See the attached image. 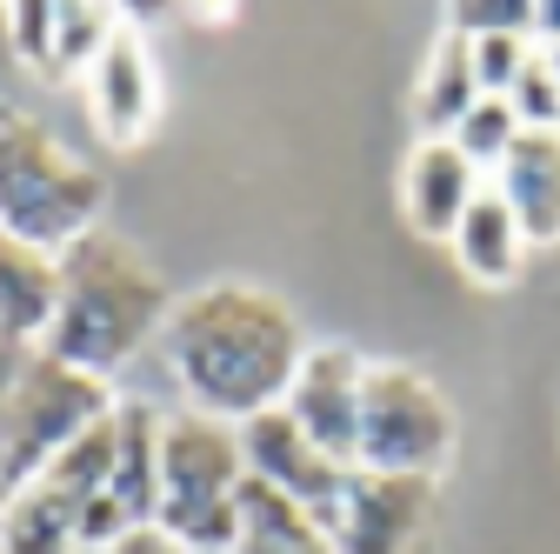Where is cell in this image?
Here are the masks:
<instances>
[{
  "label": "cell",
  "instance_id": "cell-6",
  "mask_svg": "<svg viewBox=\"0 0 560 554\" xmlns=\"http://www.w3.org/2000/svg\"><path fill=\"white\" fill-rule=\"evenodd\" d=\"M447 454H454V414L434 394V381L420 374V368H400V361H368L361 454H354V468L434 481Z\"/></svg>",
  "mask_w": 560,
  "mask_h": 554
},
{
  "label": "cell",
  "instance_id": "cell-17",
  "mask_svg": "<svg viewBox=\"0 0 560 554\" xmlns=\"http://www.w3.org/2000/svg\"><path fill=\"white\" fill-rule=\"evenodd\" d=\"M521 247H527V234H521V221L508 215V200H501L494 187H480V200L467 207V221L454 228V261L474 274V281L501 288L508 274L521 267Z\"/></svg>",
  "mask_w": 560,
  "mask_h": 554
},
{
  "label": "cell",
  "instance_id": "cell-18",
  "mask_svg": "<svg viewBox=\"0 0 560 554\" xmlns=\"http://www.w3.org/2000/svg\"><path fill=\"white\" fill-rule=\"evenodd\" d=\"M480 101V81H474V41L467 34H441L428 67H420V127L428 134H454L467 120V107Z\"/></svg>",
  "mask_w": 560,
  "mask_h": 554
},
{
  "label": "cell",
  "instance_id": "cell-12",
  "mask_svg": "<svg viewBox=\"0 0 560 554\" xmlns=\"http://www.w3.org/2000/svg\"><path fill=\"white\" fill-rule=\"evenodd\" d=\"M480 168L447 141V134H428L413 154H407V181H400V194H407V221L428 234V241H454V228L467 221V207L480 200Z\"/></svg>",
  "mask_w": 560,
  "mask_h": 554
},
{
  "label": "cell",
  "instance_id": "cell-23",
  "mask_svg": "<svg viewBox=\"0 0 560 554\" xmlns=\"http://www.w3.org/2000/svg\"><path fill=\"white\" fill-rule=\"evenodd\" d=\"M534 8L540 0H460L447 27L467 41H480V34H527L534 41Z\"/></svg>",
  "mask_w": 560,
  "mask_h": 554
},
{
  "label": "cell",
  "instance_id": "cell-20",
  "mask_svg": "<svg viewBox=\"0 0 560 554\" xmlns=\"http://www.w3.org/2000/svg\"><path fill=\"white\" fill-rule=\"evenodd\" d=\"M521 134H527V127H521V114H514L508 101L480 94V101L467 107V120H460V127L447 134V141H454V148H460V154H467V161H474L480 174H494V168H501V161L514 154V141H521Z\"/></svg>",
  "mask_w": 560,
  "mask_h": 554
},
{
  "label": "cell",
  "instance_id": "cell-13",
  "mask_svg": "<svg viewBox=\"0 0 560 554\" xmlns=\"http://www.w3.org/2000/svg\"><path fill=\"white\" fill-rule=\"evenodd\" d=\"M88 501L60 474H34L27 488L0 495V554H81Z\"/></svg>",
  "mask_w": 560,
  "mask_h": 554
},
{
  "label": "cell",
  "instance_id": "cell-25",
  "mask_svg": "<svg viewBox=\"0 0 560 554\" xmlns=\"http://www.w3.org/2000/svg\"><path fill=\"white\" fill-rule=\"evenodd\" d=\"M81 554H187L174 534H161V528H133V534H120V541H101V547H81Z\"/></svg>",
  "mask_w": 560,
  "mask_h": 554
},
{
  "label": "cell",
  "instance_id": "cell-26",
  "mask_svg": "<svg viewBox=\"0 0 560 554\" xmlns=\"http://www.w3.org/2000/svg\"><path fill=\"white\" fill-rule=\"evenodd\" d=\"M534 41L560 47V0H540V8H534Z\"/></svg>",
  "mask_w": 560,
  "mask_h": 554
},
{
  "label": "cell",
  "instance_id": "cell-3",
  "mask_svg": "<svg viewBox=\"0 0 560 554\" xmlns=\"http://www.w3.org/2000/svg\"><path fill=\"white\" fill-rule=\"evenodd\" d=\"M101 207L107 181L81 154H67L47 120L0 101V234L67 254L81 234L101 228Z\"/></svg>",
  "mask_w": 560,
  "mask_h": 554
},
{
  "label": "cell",
  "instance_id": "cell-9",
  "mask_svg": "<svg viewBox=\"0 0 560 554\" xmlns=\"http://www.w3.org/2000/svg\"><path fill=\"white\" fill-rule=\"evenodd\" d=\"M361 388H368V361L354 348H307V361H301V374H294L280 407L294 414V428L320 454L354 468V454H361Z\"/></svg>",
  "mask_w": 560,
  "mask_h": 554
},
{
  "label": "cell",
  "instance_id": "cell-14",
  "mask_svg": "<svg viewBox=\"0 0 560 554\" xmlns=\"http://www.w3.org/2000/svg\"><path fill=\"white\" fill-rule=\"evenodd\" d=\"M494 187L508 215L521 221L527 241H560V127L553 134H521L514 154L494 168Z\"/></svg>",
  "mask_w": 560,
  "mask_h": 554
},
{
  "label": "cell",
  "instance_id": "cell-21",
  "mask_svg": "<svg viewBox=\"0 0 560 554\" xmlns=\"http://www.w3.org/2000/svg\"><path fill=\"white\" fill-rule=\"evenodd\" d=\"M527 60H534V41L527 34H480L474 41V81H480V94L508 101L514 81L527 74Z\"/></svg>",
  "mask_w": 560,
  "mask_h": 554
},
{
  "label": "cell",
  "instance_id": "cell-19",
  "mask_svg": "<svg viewBox=\"0 0 560 554\" xmlns=\"http://www.w3.org/2000/svg\"><path fill=\"white\" fill-rule=\"evenodd\" d=\"M114 34H120L114 8H94V0H54V74H88V67L107 54Z\"/></svg>",
  "mask_w": 560,
  "mask_h": 554
},
{
  "label": "cell",
  "instance_id": "cell-27",
  "mask_svg": "<svg viewBox=\"0 0 560 554\" xmlns=\"http://www.w3.org/2000/svg\"><path fill=\"white\" fill-rule=\"evenodd\" d=\"M547 60H553V88H560V47H547Z\"/></svg>",
  "mask_w": 560,
  "mask_h": 554
},
{
  "label": "cell",
  "instance_id": "cell-16",
  "mask_svg": "<svg viewBox=\"0 0 560 554\" xmlns=\"http://www.w3.org/2000/svg\"><path fill=\"white\" fill-rule=\"evenodd\" d=\"M234 554H340L327 521H314L307 508H294L288 495H273L260 488V481L247 474V488H241V541Z\"/></svg>",
  "mask_w": 560,
  "mask_h": 554
},
{
  "label": "cell",
  "instance_id": "cell-11",
  "mask_svg": "<svg viewBox=\"0 0 560 554\" xmlns=\"http://www.w3.org/2000/svg\"><path fill=\"white\" fill-rule=\"evenodd\" d=\"M88 101H94V120L114 148H133L148 141L154 127V107H161V81H154V54L133 27H120L107 41V54L88 67Z\"/></svg>",
  "mask_w": 560,
  "mask_h": 554
},
{
  "label": "cell",
  "instance_id": "cell-4",
  "mask_svg": "<svg viewBox=\"0 0 560 554\" xmlns=\"http://www.w3.org/2000/svg\"><path fill=\"white\" fill-rule=\"evenodd\" d=\"M241 488H247V454L234 422H214L200 407L161 414V515H154L161 534H174L187 554H234Z\"/></svg>",
  "mask_w": 560,
  "mask_h": 554
},
{
  "label": "cell",
  "instance_id": "cell-2",
  "mask_svg": "<svg viewBox=\"0 0 560 554\" xmlns=\"http://www.w3.org/2000/svg\"><path fill=\"white\" fill-rule=\"evenodd\" d=\"M167 314H174V301H167L161 267L133 241H120L114 228H94L60 254V308H54V327L40 348L60 355L67 368L107 381L148 341H161Z\"/></svg>",
  "mask_w": 560,
  "mask_h": 554
},
{
  "label": "cell",
  "instance_id": "cell-8",
  "mask_svg": "<svg viewBox=\"0 0 560 554\" xmlns=\"http://www.w3.org/2000/svg\"><path fill=\"white\" fill-rule=\"evenodd\" d=\"M161 515V407L154 401H120L114 407V481L101 508L88 515V547L120 541L133 528H154Z\"/></svg>",
  "mask_w": 560,
  "mask_h": 554
},
{
  "label": "cell",
  "instance_id": "cell-15",
  "mask_svg": "<svg viewBox=\"0 0 560 554\" xmlns=\"http://www.w3.org/2000/svg\"><path fill=\"white\" fill-rule=\"evenodd\" d=\"M60 308V254L0 234V334L8 341H47Z\"/></svg>",
  "mask_w": 560,
  "mask_h": 554
},
{
  "label": "cell",
  "instance_id": "cell-1",
  "mask_svg": "<svg viewBox=\"0 0 560 554\" xmlns=\"http://www.w3.org/2000/svg\"><path fill=\"white\" fill-rule=\"evenodd\" d=\"M161 355H167L187 407L241 428L288 401V388L307 361V334L280 295H267L254 281H214V288L174 301V314L161 327Z\"/></svg>",
  "mask_w": 560,
  "mask_h": 554
},
{
  "label": "cell",
  "instance_id": "cell-7",
  "mask_svg": "<svg viewBox=\"0 0 560 554\" xmlns=\"http://www.w3.org/2000/svg\"><path fill=\"white\" fill-rule=\"evenodd\" d=\"M241 454H247V474L260 481V488L288 495L294 508H307V515L327 521V528H334L347 488H354V468L334 461V454H320V448L294 428L288 407H267V414H254V422H241Z\"/></svg>",
  "mask_w": 560,
  "mask_h": 554
},
{
  "label": "cell",
  "instance_id": "cell-24",
  "mask_svg": "<svg viewBox=\"0 0 560 554\" xmlns=\"http://www.w3.org/2000/svg\"><path fill=\"white\" fill-rule=\"evenodd\" d=\"M8 41L27 67L54 74V0H14L8 8Z\"/></svg>",
  "mask_w": 560,
  "mask_h": 554
},
{
  "label": "cell",
  "instance_id": "cell-10",
  "mask_svg": "<svg viewBox=\"0 0 560 554\" xmlns=\"http://www.w3.org/2000/svg\"><path fill=\"white\" fill-rule=\"evenodd\" d=\"M428 515H434V481L354 468V488H347L327 534H334L340 554H413Z\"/></svg>",
  "mask_w": 560,
  "mask_h": 554
},
{
  "label": "cell",
  "instance_id": "cell-5",
  "mask_svg": "<svg viewBox=\"0 0 560 554\" xmlns=\"http://www.w3.org/2000/svg\"><path fill=\"white\" fill-rule=\"evenodd\" d=\"M114 407L120 401L101 374H81L60 355L34 348L14 368L8 394H0V495H14L34 474H47L88 428H101Z\"/></svg>",
  "mask_w": 560,
  "mask_h": 554
},
{
  "label": "cell",
  "instance_id": "cell-22",
  "mask_svg": "<svg viewBox=\"0 0 560 554\" xmlns=\"http://www.w3.org/2000/svg\"><path fill=\"white\" fill-rule=\"evenodd\" d=\"M508 107L521 114L527 134H553V127H560V88H553V60H547V47H534V60H527V74L514 81Z\"/></svg>",
  "mask_w": 560,
  "mask_h": 554
}]
</instances>
